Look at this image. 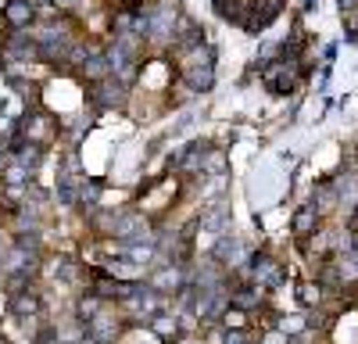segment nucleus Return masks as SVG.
I'll use <instances>...</instances> for the list:
<instances>
[{"mask_svg":"<svg viewBox=\"0 0 358 344\" xmlns=\"http://www.w3.org/2000/svg\"><path fill=\"white\" fill-rule=\"evenodd\" d=\"M334 62H337V43H330V47H326V50H322V65H326V69H330Z\"/></svg>","mask_w":358,"mask_h":344,"instance_id":"15","label":"nucleus"},{"mask_svg":"<svg viewBox=\"0 0 358 344\" xmlns=\"http://www.w3.org/2000/svg\"><path fill=\"white\" fill-rule=\"evenodd\" d=\"M337 8H341V15H351L358 8V0H337Z\"/></svg>","mask_w":358,"mask_h":344,"instance_id":"16","label":"nucleus"},{"mask_svg":"<svg viewBox=\"0 0 358 344\" xmlns=\"http://www.w3.org/2000/svg\"><path fill=\"white\" fill-rule=\"evenodd\" d=\"M319 229H322V215H319V208L312 205V201H305V205L294 212V219H290V234H294L297 244H308Z\"/></svg>","mask_w":358,"mask_h":344,"instance_id":"3","label":"nucleus"},{"mask_svg":"<svg viewBox=\"0 0 358 344\" xmlns=\"http://www.w3.org/2000/svg\"><path fill=\"white\" fill-rule=\"evenodd\" d=\"M222 344H258V341H255V334H251V330H236V327H226V337H222Z\"/></svg>","mask_w":358,"mask_h":344,"instance_id":"13","label":"nucleus"},{"mask_svg":"<svg viewBox=\"0 0 358 344\" xmlns=\"http://www.w3.org/2000/svg\"><path fill=\"white\" fill-rule=\"evenodd\" d=\"M0 18H4L8 29H33L40 11H36L33 0H8V4L0 8Z\"/></svg>","mask_w":358,"mask_h":344,"instance_id":"4","label":"nucleus"},{"mask_svg":"<svg viewBox=\"0 0 358 344\" xmlns=\"http://www.w3.org/2000/svg\"><path fill=\"white\" fill-rule=\"evenodd\" d=\"M86 101L90 111H122L129 104V86L122 79H104V83H86Z\"/></svg>","mask_w":358,"mask_h":344,"instance_id":"1","label":"nucleus"},{"mask_svg":"<svg viewBox=\"0 0 358 344\" xmlns=\"http://www.w3.org/2000/svg\"><path fill=\"white\" fill-rule=\"evenodd\" d=\"M4 172H8V155H0V183H4Z\"/></svg>","mask_w":358,"mask_h":344,"instance_id":"18","label":"nucleus"},{"mask_svg":"<svg viewBox=\"0 0 358 344\" xmlns=\"http://www.w3.org/2000/svg\"><path fill=\"white\" fill-rule=\"evenodd\" d=\"M258 344H294V341H290V337H287L283 330H276V327H268V330H265V334L258 337Z\"/></svg>","mask_w":358,"mask_h":344,"instance_id":"14","label":"nucleus"},{"mask_svg":"<svg viewBox=\"0 0 358 344\" xmlns=\"http://www.w3.org/2000/svg\"><path fill=\"white\" fill-rule=\"evenodd\" d=\"M79 76H83L86 83H104V79H111V65H108L104 47H90L86 62L79 65Z\"/></svg>","mask_w":358,"mask_h":344,"instance_id":"5","label":"nucleus"},{"mask_svg":"<svg viewBox=\"0 0 358 344\" xmlns=\"http://www.w3.org/2000/svg\"><path fill=\"white\" fill-rule=\"evenodd\" d=\"M54 4L65 11V8H79V4H86V0H54Z\"/></svg>","mask_w":358,"mask_h":344,"instance_id":"17","label":"nucleus"},{"mask_svg":"<svg viewBox=\"0 0 358 344\" xmlns=\"http://www.w3.org/2000/svg\"><path fill=\"white\" fill-rule=\"evenodd\" d=\"M229 305H233L236 312H258V305H262V287H255V283L229 287Z\"/></svg>","mask_w":358,"mask_h":344,"instance_id":"6","label":"nucleus"},{"mask_svg":"<svg viewBox=\"0 0 358 344\" xmlns=\"http://www.w3.org/2000/svg\"><path fill=\"white\" fill-rule=\"evenodd\" d=\"M222 169H226V155H222L219 148H208L201 172H208V176H222Z\"/></svg>","mask_w":358,"mask_h":344,"instance_id":"12","label":"nucleus"},{"mask_svg":"<svg viewBox=\"0 0 358 344\" xmlns=\"http://www.w3.org/2000/svg\"><path fill=\"white\" fill-rule=\"evenodd\" d=\"M258 76L268 86V94H294L297 86L305 83L301 65H297V62H273V65H265Z\"/></svg>","mask_w":358,"mask_h":344,"instance_id":"2","label":"nucleus"},{"mask_svg":"<svg viewBox=\"0 0 358 344\" xmlns=\"http://www.w3.org/2000/svg\"><path fill=\"white\" fill-rule=\"evenodd\" d=\"M183 86H190V94H208L215 86V69H179Z\"/></svg>","mask_w":358,"mask_h":344,"instance_id":"8","label":"nucleus"},{"mask_svg":"<svg viewBox=\"0 0 358 344\" xmlns=\"http://www.w3.org/2000/svg\"><path fill=\"white\" fill-rule=\"evenodd\" d=\"M0 344H8V341H4V337H0Z\"/></svg>","mask_w":358,"mask_h":344,"instance_id":"19","label":"nucleus"},{"mask_svg":"<svg viewBox=\"0 0 358 344\" xmlns=\"http://www.w3.org/2000/svg\"><path fill=\"white\" fill-rule=\"evenodd\" d=\"M322 298H326V291H322V283L315 280V283H301V287H297V301H301L308 312L312 308H319L322 305Z\"/></svg>","mask_w":358,"mask_h":344,"instance_id":"11","label":"nucleus"},{"mask_svg":"<svg viewBox=\"0 0 358 344\" xmlns=\"http://www.w3.org/2000/svg\"><path fill=\"white\" fill-rule=\"evenodd\" d=\"M8 312L18 315V320H25V315L33 320V315H40V298L29 291V287H25V291H15V294L8 298Z\"/></svg>","mask_w":358,"mask_h":344,"instance_id":"7","label":"nucleus"},{"mask_svg":"<svg viewBox=\"0 0 358 344\" xmlns=\"http://www.w3.org/2000/svg\"><path fill=\"white\" fill-rule=\"evenodd\" d=\"M147 327H151L155 337H162V341H176V334H179V315H176V312H158Z\"/></svg>","mask_w":358,"mask_h":344,"instance_id":"9","label":"nucleus"},{"mask_svg":"<svg viewBox=\"0 0 358 344\" xmlns=\"http://www.w3.org/2000/svg\"><path fill=\"white\" fill-rule=\"evenodd\" d=\"M201 229H208V234H226V229H229V208L226 205H215L212 212H204L201 215Z\"/></svg>","mask_w":358,"mask_h":344,"instance_id":"10","label":"nucleus"}]
</instances>
